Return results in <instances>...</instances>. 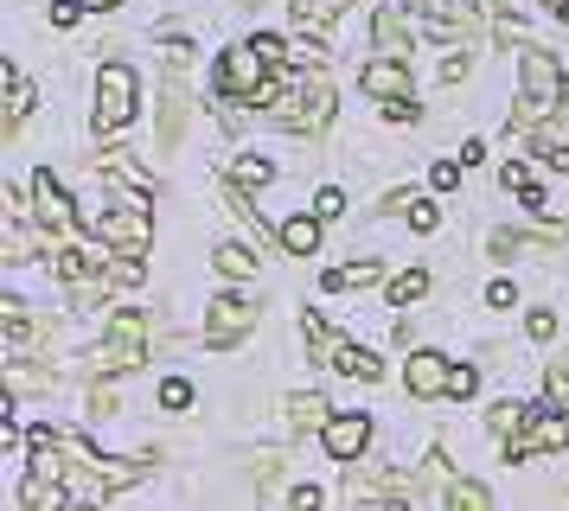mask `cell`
I'll list each match as a JSON object with an SVG mask.
<instances>
[{
  "instance_id": "6da1fadb",
  "label": "cell",
  "mask_w": 569,
  "mask_h": 511,
  "mask_svg": "<svg viewBox=\"0 0 569 511\" xmlns=\"http://www.w3.org/2000/svg\"><path fill=\"white\" fill-rule=\"evenodd\" d=\"M262 109H269V122H282V128H295V134H320V128L333 122V90L320 83V77H295V83H269L262 90Z\"/></svg>"
},
{
  "instance_id": "7a4b0ae2",
  "label": "cell",
  "mask_w": 569,
  "mask_h": 511,
  "mask_svg": "<svg viewBox=\"0 0 569 511\" xmlns=\"http://www.w3.org/2000/svg\"><path fill=\"white\" fill-rule=\"evenodd\" d=\"M518 77H525V109H518V128H538L543 116H557V109L569 102V90H563V64H557V51L525 46V58H518Z\"/></svg>"
},
{
  "instance_id": "3957f363",
  "label": "cell",
  "mask_w": 569,
  "mask_h": 511,
  "mask_svg": "<svg viewBox=\"0 0 569 511\" xmlns=\"http://www.w3.org/2000/svg\"><path fill=\"white\" fill-rule=\"evenodd\" d=\"M301 339L320 352V364H333L339 378H359V383H378V378H385V364L365 352V345H352V339L327 332V320H320V313H301Z\"/></svg>"
},
{
  "instance_id": "277c9868",
  "label": "cell",
  "mask_w": 569,
  "mask_h": 511,
  "mask_svg": "<svg viewBox=\"0 0 569 511\" xmlns=\"http://www.w3.org/2000/svg\"><path fill=\"white\" fill-rule=\"evenodd\" d=\"M83 230H97L122 255H141L154 237V218H148V204H83Z\"/></svg>"
},
{
  "instance_id": "5b68a950",
  "label": "cell",
  "mask_w": 569,
  "mask_h": 511,
  "mask_svg": "<svg viewBox=\"0 0 569 511\" xmlns=\"http://www.w3.org/2000/svg\"><path fill=\"white\" fill-rule=\"evenodd\" d=\"M141 358H148V313L122 307V313L109 320V339H103V352H97V371H103V378H122V371H134Z\"/></svg>"
},
{
  "instance_id": "8992f818",
  "label": "cell",
  "mask_w": 569,
  "mask_h": 511,
  "mask_svg": "<svg viewBox=\"0 0 569 511\" xmlns=\"http://www.w3.org/2000/svg\"><path fill=\"white\" fill-rule=\"evenodd\" d=\"M269 71H276V64H269L257 46H237V51L218 58V90H224V97H250L257 102L262 90H269Z\"/></svg>"
},
{
  "instance_id": "52a82bcc",
  "label": "cell",
  "mask_w": 569,
  "mask_h": 511,
  "mask_svg": "<svg viewBox=\"0 0 569 511\" xmlns=\"http://www.w3.org/2000/svg\"><path fill=\"white\" fill-rule=\"evenodd\" d=\"M250 327H257V301L250 294H218V301H206V345L211 352L237 345Z\"/></svg>"
},
{
  "instance_id": "ba28073f",
  "label": "cell",
  "mask_w": 569,
  "mask_h": 511,
  "mask_svg": "<svg viewBox=\"0 0 569 511\" xmlns=\"http://www.w3.org/2000/svg\"><path fill=\"white\" fill-rule=\"evenodd\" d=\"M32 218L52 230V237H71V230L83 224V204H71V192L52 179V167H46V173H32Z\"/></svg>"
},
{
  "instance_id": "9c48e42d",
  "label": "cell",
  "mask_w": 569,
  "mask_h": 511,
  "mask_svg": "<svg viewBox=\"0 0 569 511\" xmlns=\"http://www.w3.org/2000/svg\"><path fill=\"white\" fill-rule=\"evenodd\" d=\"M134 90H141V77L129 64H103L97 71V128H122L134 116Z\"/></svg>"
},
{
  "instance_id": "30bf717a",
  "label": "cell",
  "mask_w": 569,
  "mask_h": 511,
  "mask_svg": "<svg viewBox=\"0 0 569 511\" xmlns=\"http://www.w3.org/2000/svg\"><path fill=\"white\" fill-rule=\"evenodd\" d=\"M448 378H455V364L441 352H410V364H403V390H410L416 403H436V397H448Z\"/></svg>"
},
{
  "instance_id": "8fae6325",
  "label": "cell",
  "mask_w": 569,
  "mask_h": 511,
  "mask_svg": "<svg viewBox=\"0 0 569 511\" xmlns=\"http://www.w3.org/2000/svg\"><path fill=\"white\" fill-rule=\"evenodd\" d=\"M320 441H327V454L333 460H359L365 448H371V415H333L327 429H320Z\"/></svg>"
},
{
  "instance_id": "7c38bea8",
  "label": "cell",
  "mask_w": 569,
  "mask_h": 511,
  "mask_svg": "<svg viewBox=\"0 0 569 511\" xmlns=\"http://www.w3.org/2000/svg\"><path fill=\"white\" fill-rule=\"evenodd\" d=\"M173 71V64H167ZM180 134H186V83H180V71L167 77V90H160V153H173L180 148Z\"/></svg>"
},
{
  "instance_id": "4fadbf2b",
  "label": "cell",
  "mask_w": 569,
  "mask_h": 511,
  "mask_svg": "<svg viewBox=\"0 0 569 511\" xmlns=\"http://www.w3.org/2000/svg\"><path fill=\"white\" fill-rule=\"evenodd\" d=\"M365 97H378V102H397V97H410V64L403 58H378V64H365Z\"/></svg>"
},
{
  "instance_id": "5bb4252c",
  "label": "cell",
  "mask_w": 569,
  "mask_h": 511,
  "mask_svg": "<svg viewBox=\"0 0 569 511\" xmlns=\"http://www.w3.org/2000/svg\"><path fill=\"white\" fill-rule=\"evenodd\" d=\"M20 511H71V485L58 473H27L20 480Z\"/></svg>"
},
{
  "instance_id": "9a60e30c",
  "label": "cell",
  "mask_w": 569,
  "mask_h": 511,
  "mask_svg": "<svg viewBox=\"0 0 569 511\" xmlns=\"http://www.w3.org/2000/svg\"><path fill=\"white\" fill-rule=\"evenodd\" d=\"M371 39H378V51H385V58H410V26H403V13H397V7H385V13L371 20Z\"/></svg>"
},
{
  "instance_id": "2e32d148",
  "label": "cell",
  "mask_w": 569,
  "mask_h": 511,
  "mask_svg": "<svg viewBox=\"0 0 569 511\" xmlns=\"http://www.w3.org/2000/svg\"><path fill=\"white\" fill-rule=\"evenodd\" d=\"M0 77H7V134H13V128L32 116V83H27L20 64H0Z\"/></svg>"
},
{
  "instance_id": "e0dca14e",
  "label": "cell",
  "mask_w": 569,
  "mask_h": 511,
  "mask_svg": "<svg viewBox=\"0 0 569 511\" xmlns=\"http://www.w3.org/2000/svg\"><path fill=\"white\" fill-rule=\"evenodd\" d=\"M211 269L224 281H250L257 275V250H250V243H218V250H211Z\"/></svg>"
},
{
  "instance_id": "ac0fdd59",
  "label": "cell",
  "mask_w": 569,
  "mask_h": 511,
  "mask_svg": "<svg viewBox=\"0 0 569 511\" xmlns=\"http://www.w3.org/2000/svg\"><path fill=\"white\" fill-rule=\"evenodd\" d=\"M333 415H327V397H313V390H295L288 397V429H327Z\"/></svg>"
},
{
  "instance_id": "d6986e66",
  "label": "cell",
  "mask_w": 569,
  "mask_h": 511,
  "mask_svg": "<svg viewBox=\"0 0 569 511\" xmlns=\"http://www.w3.org/2000/svg\"><path fill=\"white\" fill-rule=\"evenodd\" d=\"M288 7H295V26H301V32H320V26H333L352 0H288Z\"/></svg>"
},
{
  "instance_id": "ffe728a7",
  "label": "cell",
  "mask_w": 569,
  "mask_h": 511,
  "mask_svg": "<svg viewBox=\"0 0 569 511\" xmlns=\"http://www.w3.org/2000/svg\"><path fill=\"white\" fill-rule=\"evenodd\" d=\"M282 250L288 255H313V250H320V218H308V211H301V218H288V224H282Z\"/></svg>"
},
{
  "instance_id": "44dd1931",
  "label": "cell",
  "mask_w": 569,
  "mask_h": 511,
  "mask_svg": "<svg viewBox=\"0 0 569 511\" xmlns=\"http://www.w3.org/2000/svg\"><path fill=\"white\" fill-rule=\"evenodd\" d=\"M525 422H531V403H518V397L492 403V415H487V429H492V434H506V441H512V434L525 429Z\"/></svg>"
},
{
  "instance_id": "7402d4cb",
  "label": "cell",
  "mask_w": 569,
  "mask_h": 511,
  "mask_svg": "<svg viewBox=\"0 0 569 511\" xmlns=\"http://www.w3.org/2000/svg\"><path fill=\"white\" fill-rule=\"evenodd\" d=\"M448 511H492V492L480 480H448Z\"/></svg>"
},
{
  "instance_id": "603a6c76",
  "label": "cell",
  "mask_w": 569,
  "mask_h": 511,
  "mask_svg": "<svg viewBox=\"0 0 569 511\" xmlns=\"http://www.w3.org/2000/svg\"><path fill=\"white\" fill-rule=\"evenodd\" d=\"M231 179H237V186H243V192H262V186L276 179V167H269L262 153H243V160H237V167H231Z\"/></svg>"
},
{
  "instance_id": "cb8c5ba5",
  "label": "cell",
  "mask_w": 569,
  "mask_h": 511,
  "mask_svg": "<svg viewBox=\"0 0 569 511\" xmlns=\"http://www.w3.org/2000/svg\"><path fill=\"white\" fill-rule=\"evenodd\" d=\"M371 281H385V262H346L327 275V288H371Z\"/></svg>"
},
{
  "instance_id": "d4e9b609",
  "label": "cell",
  "mask_w": 569,
  "mask_h": 511,
  "mask_svg": "<svg viewBox=\"0 0 569 511\" xmlns=\"http://www.w3.org/2000/svg\"><path fill=\"white\" fill-rule=\"evenodd\" d=\"M429 294V275L422 269H403V275H390V307H410Z\"/></svg>"
},
{
  "instance_id": "484cf974",
  "label": "cell",
  "mask_w": 569,
  "mask_h": 511,
  "mask_svg": "<svg viewBox=\"0 0 569 511\" xmlns=\"http://www.w3.org/2000/svg\"><path fill=\"white\" fill-rule=\"evenodd\" d=\"M543 383H550V403L569 415V352L563 358H550V371H543Z\"/></svg>"
},
{
  "instance_id": "4316f807",
  "label": "cell",
  "mask_w": 569,
  "mask_h": 511,
  "mask_svg": "<svg viewBox=\"0 0 569 511\" xmlns=\"http://www.w3.org/2000/svg\"><path fill=\"white\" fill-rule=\"evenodd\" d=\"M109 281H116V288H141V281H148V269H141V262H134V255H109Z\"/></svg>"
},
{
  "instance_id": "83f0119b",
  "label": "cell",
  "mask_w": 569,
  "mask_h": 511,
  "mask_svg": "<svg viewBox=\"0 0 569 511\" xmlns=\"http://www.w3.org/2000/svg\"><path fill=\"white\" fill-rule=\"evenodd\" d=\"M499 186H506V192H518V199H525V192H538L531 167H518V160H506V167H499Z\"/></svg>"
},
{
  "instance_id": "f1b7e54d",
  "label": "cell",
  "mask_w": 569,
  "mask_h": 511,
  "mask_svg": "<svg viewBox=\"0 0 569 511\" xmlns=\"http://www.w3.org/2000/svg\"><path fill=\"white\" fill-rule=\"evenodd\" d=\"M473 390H480V371H473V364H455V378H448V397H455V403H467Z\"/></svg>"
},
{
  "instance_id": "f546056e",
  "label": "cell",
  "mask_w": 569,
  "mask_h": 511,
  "mask_svg": "<svg viewBox=\"0 0 569 511\" xmlns=\"http://www.w3.org/2000/svg\"><path fill=\"white\" fill-rule=\"evenodd\" d=\"M339 211H346V192L339 186H320L313 192V218H339Z\"/></svg>"
},
{
  "instance_id": "4dcf8cb0",
  "label": "cell",
  "mask_w": 569,
  "mask_h": 511,
  "mask_svg": "<svg viewBox=\"0 0 569 511\" xmlns=\"http://www.w3.org/2000/svg\"><path fill=\"white\" fill-rule=\"evenodd\" d=\"M186 403H192V383H186V378L160 383V409H186Z\"/></svg>"
},
{
  "instance_id": "1f68e13d",
  "label": "cell",
  "mask_w": 569,
  "mask_h": 511,
  "mask_svg": "<svg viewBox=\"0 0 569 511\" xmlns=\"http://www.w3.org/2000/svg\"><path fill=\"white\" fill-rule=\"evenodd\" d=\"M320 505H327L320 485H295V492H288V511H320Z\"/></svg>"
},
{
  "instance_id": "d6a6232c",
  "label": "cell",
  "mask_w": 569,
  "mask_h": 511,
  "mask_svg": "<svg viewBox=\"0 0 569 511\" xmlns=\"http://www.w3.org/2000/svg\"><path fill=\"white\" fill-rule=\"evenodd\" d=\"M295 64H327V46H320L313 32H301V39H295Z\"/></svg>"
},
{
  "instance_id": "836d02e7",
  "label": "cell",
  "mask_w": 569,
  "mask_h": 511,
  "mask_svg": "<svg viewBox=\"0 0 569 511\" xmlns=\"http://www.w3.org/2000/svg\"><path fill=\"white\" fill-rule=\"evenodd\" d=\"M103 415H116V390L97 383V390H90V422H103Z\"/></svg>"
},
{
  "instance_id": "e575fe53",
  "label": "cell",
  "mask_w": 569,
  "mask_h": 511,
  "mask_svg": "<svg viewBox=\"0 0 569 511\" xmlns=\"http://www.w3.org/2000/svg\"><path fill=\"white\" fill-rule=\"evenodd\" d=\"M416 116H422V109H416V97H397V102H385V122H416Z\"/></svg>"
},
{
  "instance_id": "d590c367",
  "label": "cell",
  "mask_w": 569,
  "mask_h": 511,
  "mask_svg": "<svg viewBox=\"0 0 569 511\" xmlns=\"http://www.w3.org/2000/svg\"><path fill=\"white\" fill-rule=\"evenodd\" d=\"M525 327H531V339H557V313H550V307H538Z\"/></svg>"
},
{
  "instance_id": "8d00e7d4",
  "label": "cell",
  "mask_w": 569,
  "mask_h": 511,
  "mask_svg": "<svg viewBox=\"0 0 569 511\" xmlns=\"http://www.w3.org/2000/svg\"><path fill=\"white\" fill-rule=\"evenodd\" d=\"M441 186V192H448V186H461V160H436V173H429Z\"/></svg>"
},
{
  "instance_id": "74e56055",
  "label": "cell",
  "mask_w": 569,
  "mask_h": 511,
  "mask_svg": "<svg viewBox=\"0 0 569 511\" xmlns=\"http://www.w3.org/2000/svg\"><path fill=\"white\" fill-rule=\"evenodd\" d=\"M410 224H416V230H436V224H441V211H436V204L416 199V204H410Z\"/></svg>"
},
{
  "instance_id": "f35d334b",
  "label": "cell",
  "mask_w": 569,
  "mask_h": 511,
  "mask_svg": "<svg viewBox=\"0 0 569 511\" xmlns=\"http://www.w3.org/2000/svg\"><path fill=\"white\" fill-rule=\"evenodd\" d=\"M78 13H83V0H58V7H52V26H78Z\"/></svg>"
},
{
  "instance_id": "ab89813d",
  "label": "cell",
  "mask_w": 569,
  "mask_h": 511,
  "mask_svg": "<svg viewBox=\"0 0 569 511\" xmlns=\"http://www.w3.org/2000/svg\"><path fill=\"white\" fill-rule=\"evenodd\" d=\"M487 307H518L512 281H492V288H487Z\"/></svg>"
},
{
  "instance_id": "60d3db41",
  "label": "cell",
  "mask_w": 569,
  "mask_h": 511,
  "mask_svg": "<svg viewBox=\"0 0 569 511\" xmlns=\"http://www.w3.org/2000/svg\"><path fill=\"white\" fill-rule=\"evenodd\" d=\"M543 7H550V13H557V20H569V0H543Z\"/></svg>"
},
{
  "instance_id": "b9f144b4",
  "label": "cell",
  "mask_w": 569,
  "mask_h": 511,
  "mask_svg": "<svg viewBox=\"0 0 569 511\" xmlns=\"http://www.w3.org/2000/svg\"><path fill=\"white\" fill-rule=\"evenodd\" d=\"M378 511H410V499H385V505H378Z\"/></svg>"
},
{
  "instance_id": "7bdbcfd3",
  "label": "cell",
  "mask_w": 569,
  "mask_h": 511,
  "mask_svg": "<svg viewBox=\"0 0 569 511\" xmlns=\"http://www.w3.org/2000/svg\"><path fill=\"white\" fill-rule=\"evenodd\" d=\"M83 7H97V13H109V7H122V0H83Z\"/></svg>"
},
{
  "instance_id": "ee69618b",
  "label": "cell",
  "mask_w": 569,
  "mask_h": 511,
  "mask_svg": "<svg viewBox=\"0 0 569 511\" xmlns=\"http://www.w3.org/2000/svg\"><path fill=\"white\" fill-rule=\"evenodd\" d=\"M237 7H257V0H237Z\"/></svg>"
},
{
  "instance_id": "f6af8a7d",
  "label": "cell",
  "mask_w": 569,
  "mask_h": 511,
  "mask_svg": "<svg viewBox=\"0 0 569 511\" xmlns=\"http://www.w3.org/2000/svg\"><path fill=\"white\" fill-rule=\"evenodd\" d=\"M83 511H90V505H83Z\"/></svg>"
}]
</instances>
